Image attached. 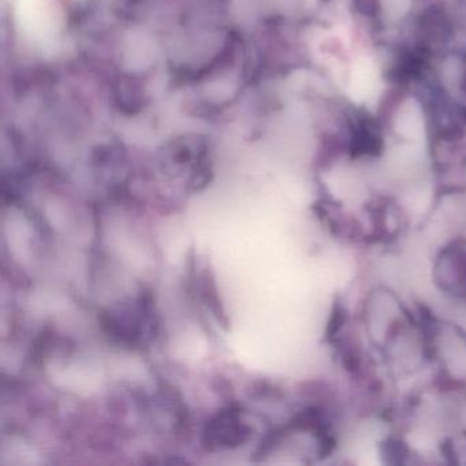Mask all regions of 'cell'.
<instances>
[{"label": "cell", "instance_id": "cell-3", "mask_svg": "<svg viewBox=\"0 0 466 466\" xmlns=\"http://www.w3.org/2000/svg\"><path fill=\"white\" fill-rule=\"evenodd\" d=\"M248 431L239 421L238 411L226 410L220 413L207 428V443L209 446H238L247 438Z\"/></svg>", "mask_w": 466, "mask_h": 466}, {"label": "cell", "instance_id": "cell-5", "mask_svg": "<svg viewBox=\"0 0 466 466\" xmlns=\"http://www.w3.org/2000/svg\"><path fill=\"white\" fill-rule=\"evenodd\" d=\"M354 9L365 18H376L381 12L380 0H353Z\"/></svg>", "mask_w": 466, "mask_h": 466}, {"label": "cell", "instance_id": "cell-4", "mask_svg": "<svg viewBox=\"0 0 466 466\" xmlns=\"http://www.w3.org/2000/svg\"><path fill=\"white\" fill-rule=\"evenodd\" d=\"M450 36V23L443 10L430 7L425 10L419 20L420 46L433 47L446 42Z\"/></svg>", "mask_w": 466, "mask_h": 466}, {"label": "cell", "instance_id": "cell-2", "mask_svg": "<svg viewBox=\"0 0 466 466\" xmlns=\"http://www.w3.org/2000/svg\"><path fill=\"white\" fill-rule=\"evenodd\" d=\"M350 122L351 154L354 157H378L383 149V137L375 119L359 116Z\"/></svg>", "mask_w": 466, "mask_h": 466}, {"label": "cell", "instance_id": "cell-1", "mask_svg": "<svg viewBox=\"0 0 466 466\" xmlns=\"http://www.w3.org/2000/svg\"><path fill=\"white\" fill-rule=\"evenodd\" d=\"M436 277L447 293L466 299V242L452 244L441 252Z\"/></svg>", "mask_w": 466, "mask_h": 466}]
</instances>
